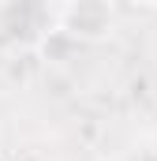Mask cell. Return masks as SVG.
Wrapping results in <instances>:
<instances>
[{
	"instance_id": "obj_1",
	"label": "cell",
	"mask_w": 157,
	"mask_h": 161,
	"mask_svg": "<svg viewBox=\"0 0 157 161\" xmlns=\"http://www.w3.org/2000/svg\"><path fill=\"white\" fill-rule=\"evenodd\" d=\"M116 11L101 0H78V4H60L52 8V30H64L68 38L78 41H101L112 34Z\"/></svg>"
}]
</instances>
